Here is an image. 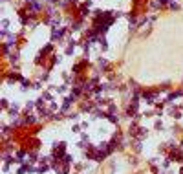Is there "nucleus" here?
<instances>
[{
	"label": "nucleus",
	"instance_id": "nucleus-2",
	"mask_svg": "<svg viewBox=\"0 0 183 174\" xmlns=\"http://www.w3.org/2000/svg\"><path fill=\"white\" fill-rule=\"evenodd\" d=\"M2 108H8V99H2Z\"/></svg>",
	"mask_w": 183,
	"mask_h": 174
},
{
	"label": "nucleus",
	"instance_id": "nucleus-3",
	"mask_svg": "<svg viewBox=\"0 0 183 174\" xmlns=\"http://www.w3.org/2000/svg\"><path fill=\"white\" fill-rule=\"evenodd\" d=\"M50 2H59V0H50Z\"/></svg>",
	"mask_w": 183,
	"mask_h": 174
},
{
	"label": "nucleus",
	"instance_id": "nucleus-1",
	"mask_svg": "<svg viewBox=\"0 0 183 174\" xmlns=\"http://www.w3.org/2000/svg\"><path fill=\"white\" fill-rule=\"evenodd\" d=\"M154 126H156L157 132H161V130H163V123H161V121H156V125H154Z\"/></svg>",
	"mask_w": 183,
	"mask_h": 174
}]
</instances>
